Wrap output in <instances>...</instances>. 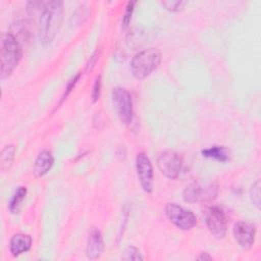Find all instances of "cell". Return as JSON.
Segmentation results:
<instances>
[{
  "label": "cell",
  "instance_id": "cell-7",
  "mask_svg": "<svg viewBox=\"0 0 261 261\" xmlns=\"http://www.w3.org/2000/svg\"><path fill=\"white\" fill-rule=\"evenodd\" d=\"M164 213L167 219L182 230H190L197 224V217L191 211L178 204L168 203L164 208Z\"/></svg>",
  "mask_w": 261,
  "mask_h": 261
},
{
  "label": "cell",
  "instance_id": "cell-11",
  "mask_svg": "<svg viewBox=\"0 0 261 261\" xmlns=\"http://www.w3.org/2000/svg\"><path fill=\"white\" fill-rule=\"evenodd\" d=\"M104 251V241L101 231L93 227L91 228L88 237L87 248H86V255L91 260H96L100 258Z\"/></svg>",
  "mask_w": 261,
  "mask_h": 261
},
{
  "label": "cell",
  "instance_id": "cell-9",
  "mask_svg": "<svg viewBox=\"0 0 261 261\" xmlns=\"http://www.w3.org/2000/svg\"><path fill=\"white\" fill-rule=\"evenodd\" d=\"M137 175L142 189L150 194L154 189V173L150 158L144 152L138 153L136 157Z\"/></svg>",
  "mask_w": 261,
  "mask_h": 261
},
{
  "label": "cell",
  "instance_id": "cell-18",
  "mask_svg": "<svg viewBox=\"0 0 261 261\" xmlns=\"http://www.w3.org/2000/svg\"><path fill=\"white\" fill-rule=\"evenodd\" d=\"M122 259L125 261H142V260H144V257H143L141 251L137 247L128 246L123 251Z\"/></svg>",
  "mask_w": 261,
  "mask_h": 261
},
{
  "label": "cell",
  "instance_id": "cell-19",
  "mask_svg": "<svg viewBox=\"0 0 261 261\" xmlns=\"http://www.w3.org/2000/svg\"><path fill=\"white\" fill-rule=\"evenodd\" d=\"M187 3H188L187 1H182V0H166V1H162L161 5L168 11L177 12L182 10Z\"/></svg>",
  "mask_w": 261,
  "mask_h": 261
},
{
  "label": "cell",
  "instance_id": "cell-20",
  "mask_svg": "<svg viewBox=\"0 0 261 261\" xmlns=\"http://www.w3.org/2000/svg\"><path fill=\"white\" fill-rule=\"evenodd\" d=\"M135 5H136V1H128L126 6H125V10L124 13L122 15V19H121V29L125 30L132 19L133 13H134V9H135Z\"/></svg>",
  "mask_w": 261,
  "mask_h": 261
},
{
  "label": "cell",
  "instance_id": "cell-14",
  "mask_svg": "<svg viewBox=\"0 0 261 261\" xmlns=\"http://www.w3.org/2000/svg\"><path fill=\"white\" fill-rule=\"evenodd\" d=\"M202 155L219 162H226L230 158V151L225 146H212L202 150Z\"/></svg>",
  "mask_w": 261,
  "mask_h": 261
},
{
  "label": "cell",
  "instance_id": "cell-22",
  "mask_svg": "<svg viewBox=\"0 0 261 261\" xmlns=\"http://www.w3.org/2000/svg\"><path fill=\"white\" fill-rule=\"evenodd\" d=\"M101 75L96 76L95 81H94V85L92 88V92H91V99L93 103H96L99 99H100V95H101Z\"/></svg>",
  "mask_w": 261,
  "mask_h": 261
},
{
  "label": "cell",
  "instance_id": "cell-4",
  "mask_svg": "<svg viewBox=\"0 0 261 261\" xmlns=\"http://www.w3.org/2000/svg\"><path fill=\"white\" fill-rule=\"evenodd\" d=\"M219 193V187L214 180H197L189 186L182 192V199L187 203H208L216 199Z\"/></svg>",
  "mask_w": 261,
  "mask_h": 261
},
{
  "label": "cell",
  "instance_id": "cell-1",
  "mask_svg": "<svg viewBox=\"0 0 261 261\" xmlns=\"http://www.w3.org/2000/svg\"><path fill=\"white\" fill-rule=\"evenodd\" d=\"M63 2L59 0H52L43 2L39 11L38 33L40 41L43 45H49L61 27L63 18Z\"/></svg>",
  "mask_w": 261,
  "mask_h": 261
},
{
  "label": "cell",
  "instance_id": "cell-17",
  "mask_svg": "<svg viewBox=\"0 0 261 261\" xmlns=\"http://www.w3.org/2000/svg\"><path fill=\"white\" fill-rule=\"evenodd\" d=\"M249 195H250V199L251 202L253 203V205L257 208L260 209L261 207V193H260V180L257 179L250 188L249 191Z\"/></svg>",
  "mask_w": 261,
  "mask_h": 261
},
{
  "label": "cell",
  "instance_id": "cell-23",
  "mask_svg": "<svg viewBox=\"0 0 261 261\" xmlns=\"http://www.w3.org/2000/svg\"><path fill=\"white\" fill-rule=\"evenodd\" d=\"M97 59H98V52L96 51V52L90 57V59H89V62H88V64H87V70H88V71L93 69V67H94L95 64H96Z\"/></svg>",
  "mask_w": 261,
  "mask_h": 261
},
{
  "label": "cell",
  "instance_id": "cell-24",
  "mask_svg": "<svg viewBox=\"0 0 261 261\" xmlns=\"http://www.w3.org/2000/svg\"><path fill=\"white\" fill-rule=\"evenodd\" d=\"M197 260H201V261H206V260H212V256L209 255V253H206V252H203L201 253L198 257H197Z\"/></svg>",
  "mask_w": 261,
  "mask_h": 261
},
{
  "label": "cell",
  "instance_id": "cell-15",
  "mask_svg": "<svg viewBox=\"0 0 261 261\" xmlns=\"http://www.w3.org/2000/svg\"><path fill=\"white\" fill-rule=\"evenodd\" d=\"M16 154V148L14 145H7L5 146L1 151L0 156V163H1V169L2 171L9 170Z\"/></svg>",
  "mask_w": 261,
  "mask_h": 261
},
{
  "label": "cell",
  "instance_id": "cell-6",
  "mask_svg": "<svg viewBox=\"0 0 261 261\" xmlns=\"http://www.w3.org/2000/svg\"><path fill=\"white\" fill-rule=\"evenodd\" d=\"M203 217L205 224L212 236L218 240L225 237L227 230V219L224 211L216 206H208L203 210Z\"/></svg>",
  "mask_w": 261,
  "mask_h": 261
},
{
  "label": "cell",
  "instance_id": "cell-2",
  "mask_svg": "<svg viewBox=\"0 0 261 261\" xmlns=\"http://www.w3.org/2000/svg\"><path fill=\"white\" fill-rule=\"evenodd\" d=\"M22 57V49L12 33H4L1 37L0 77H8L17 67Z\"/></svg>",
  "mask_w": 261,
  "mask_h": 261
},
{
  "label": "cell",
  "instance_id": "cell-10",
  "mask_svg": "<svg viewBox=\"0 0 261 261\" xmlns=\"http://www.w3.org/2000/svg\"><path fill=\"white\" fill-rule=\"evenodd\" d=\"M232 234L236 243L243 250H249L253 247L256 237V227L254 224L240 220L237 221L232 228Z\"/></svg>",
  "mask_w": 261,
  "mask_h": 261
},
{
  "label": "cell",
  "instance_id": "cell-3",
  "mask_svg": "<svg viewBox=\"0 0 261 261\" xmlns=\"http://www.w3.org/2000/svg\"><path fill=\"white\" fill-rule=\"evenodd\" d=\"M161 52L159 49L150 47L138 52L130 61V71L138 80L149 76L161 62Z\"/></svg>",
  "mask_w": 261,
  "mask_h": 261
},
{
  "label": "cell",
  "instance_id": "cell-13",
  "mask_svg": "<svg viewBox=\"0 0 261 261\" xmlns=\"http://www.w3.org/2000/svg\"><path fill=\"white\" fill-rule=\"evenodd\" d=\"M33 244V239L27 233H15L9 242V251L13 257H17L30 251Z\"/></svg>",
  "mask_w": 261,
  "mask_h": 261
},
{
  "label": "cell",
  "instance_id": "cell-21",
  "mask_svg": "<svg viewBox=\"0 0 261 261\" xmlns=\"http://www.w3.org/2000/svg\"><path fill=\"white\" fill-rule=\"evenodd\" d=\"M80 77H81V72H77L75 75H73V76L67 82L66 87H65V89H64V93H63V95H62V97H61V100H60V102H59V105H61V103H62V102L68 97V95L71 93V91L73 90V88H74L75 85L77 84Z\"/></svg>",
  "mask_w": 261,
  "mask_h": 261
},
{
  "label": "cell",
  "instance_id": "cell-12",
  "mask_svg": "<svg viewBox=\"0 0 261 261\" xmlns=\"http://www.w3.org/2000/svg\"><path fill=\"white\" fill-rule=\"evenodd\" d=\"M54 164V157L53 154L49 150L41 151L35 159L33 172L35 176L41 177L47 174Z\"/></svg>",
  "mask_w": 261,
  "mask_h": 261
},
{
  "label": "cell",
  "instance_id": "cell-5",
  "mask_svg": "<svg viewBox=\"0 0 261 261\" xmlns=\"http://www.w3.org/2000/svg\"><path fill=\"white\" fill-rule=\"evenodd\" d=\"M111 100L120 121L126 125L134 119L133 99L129 92L122 87H115L111 92Z\"/></svg>",
  "mask_w": 261,
  "mask_h": 261
},
{
  "label": "cell",
  "instance_id": "cell-16",
  "mask_svg": "<svg viewBox=\"0 0 261 261\" xmlns=\"http://www.w3.org/2000/svg\"><path fill=\"white\" fill-rule=\"evenodd\" d=\"M28 190L25 187H18L14 193L11 196V199L9 201V211L12 214H16L19 212L20 205L22 201L25 199Z\"/></svg>",
  "mask_w": 261,
  "mask_h": 261
},
{
  "label": "cell",
  "instance_id": "cell-8",
  "mask_svg": "<svg viewBox=\"0 0 261 261\" xmlns=\"http://www.w3.org/2000/svg\"><path fill=\"white\" fill-rule=\"evenodd\" d=\"M157 166L165 177L174 179L181 171L182 158L176 151L164 150L157 158Z\"/></svg>",
  "mask_w": 261,
  "mask_h": 261
}]
</instances>
